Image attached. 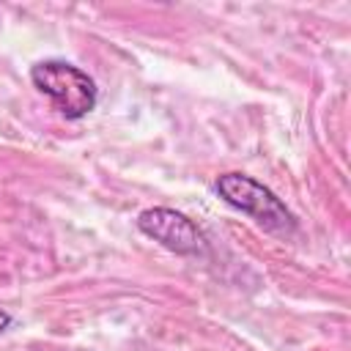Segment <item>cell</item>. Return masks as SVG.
Wrapping results in <instances>:
<instances>
[{
    "instance_id": "4",
    "label": "cell",
    "mask_w": 351,
    "mask_h": 351,
    "mask_svg": "<svg viewBox=\"0 0 351 351\" xmlns=\"http://www.w3.org/2000/svg\"><path fill=\"white\" fill-rule=\"evenodd\" d=\"M11 324H14V315H11V313H5V310H0V335H3Z\"/></svg>"
},
{
    "instance_id": "2",
    "label": "cell",
    "mask_w": 351,
    "mask_h": 351,
    "mask_svg": "<svg viewBox=\"0 0 351 351\" xmlns=\"http://www.w3.org/2000/svg\"><path fill=\"white\" fill-rule=\"evenodd\" d=\"M30 82L38 93H44L52 101V107L66 121H80L90 115L99 104L96 80L63 58H47V60L33 63Z\"/></svg>"
},
{
    "instance_id": "1",
    "label": "cell",
    "mask_w": 351,
    "mask_h": 351,
    "mask_svg": "<svg viewBox=\"0 0 351 351\" xmlns=\"http://www.w3.org/2000/svg\"><path fill=\"white\" fill-rule=\"evenodd\" d=\"M214 192L222 203L250 217L263 233L291 239L299 230V222L293 211L261 181H255L247 173H222L214 181Z\"/></svg>"
},
{
    "instance_id": "3",
    "label": "cell",
    "mask_w": 351,
    "mask_h": 351,
    "mask_svg": "<svg viewBox=\"0 0 351 351\" xmlns=\"http://www.w3.org/2000/svg\"><path fill=\"white\" fill-rule=\"evenodd\" d=\"M137 230L151 241L162 244L176 255H203L206 252V233L181 211L167 206H151L137 214Z\"/></svg>"
}]
</instances>
